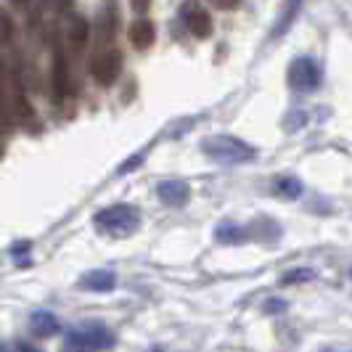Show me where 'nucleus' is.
<instances>
[{"instance_id": "nucleus-1", "label": "nucleus", "mask_w": 352, "mask_h": 352, "mask_svg": "<svg viewBox=\"0 0 352 352\" xmlns=\"http://www.w3.org/2000/svg\"><path fill=\"white\" fill-rule=\"evenodd\" d=\"M201 151L223 167H236V164H247L252 159H257L254 146H249L241 138H233V135H210L201 141Z\"/></svg>"}, {"instance_id": "nucleus-2", "label": "nucleus", "mask_w": 352, "mask_h": 352, "mask_svg": "<svg viewBox=\"0 0 352 352\" xmlns=\"http://www.w3.org/2000/svg\"><path fill=\"white\" fill-rule=\"evenodd\" d=\"M114 342H117L114 331L98 320L74 323L64 334V347L69 350H106V347H114Z\"/></svg>"}, {"instance_id": "nucleus-3", "label": "nucleus", "mask_w": 352, "mask_h": 352, "mask_svg": "<svg viewBox=\"0 0 352 352\" xmlns=\"http://www.w3.org/2000/svg\"><path fill=\"white\" fill-rule=\"evenodd\" d=\"M93 223L101 230H109V233H130V230L138 228L141 214L130 204H114V207H106V210L96 212Z\"/></svg>"}, {"instance_id": "nucleus-4", "label": "nucleus", "mask_w": 352, "mask_h": 352, "mask_svg": "<svg viewBox=\"0 0 352 352\" xmlns=\"http://www.w3.org/2000/svg\"><path fill=\"white\" fill-rule=\"evenodd\" d=\"M289 85L300 93H310L320 85V67L316 64V58L310 56H300L289 64Z\"/></svg>"}, {"instance_id": "nucleus-5", "label": "nucleus", "mask_w": 352, "mask_h": 352, "mask_svg": "<svg viewBox=\"0 0 352 352\" xmlns=\"http://www.w3.org/2000/svg\"><path fill=\"white\" fill-rule=\"evenodd\" d=\"M122 74V53L120 51H106L93 61V77L101 85H114Z\"/></svg>"}, {"instance_id": "nucleus-6", "label": "nucleus", "mask_w": 352, "mask_h": 352, "mask_svg": "<svg viewBox=\"0 0 352 352\" xmlns=\"http://www.w3.org/2000/svg\"><path fill=\"white\" fill-rule=\"evenodd\" d=\"M180 16H183V24L188 27V32L196 37H210L212 32V16L196 3V0H188L183 3L180 8Z\"/></svg>"}, {"instance_id": "nucleus-7", "label": "nucleus", "mask_w": 352, "mask_h": 352, "mask_svg": "<svg viewBox=\"0 0 352 352\" xmlns=\"http://www.w3.org/2000/svg\"><path fill=\"white\" fill-rule=\"evenodd\" d=\"M157 196L164 207H175L177 210V207H186V201L191 196V188L183 180H162L157 186Z\"/></svg>"}, {"instance_id": "nucleus-8", "label": "nucleus", "mask_w": 352, "mask_h": 352, "mask_svg": "<svg viewBox=\"0 0 352 352\" xmlns=\"http://www.w3.org/2000/svg\"><path fill=\"white\" fill-rule=\"evenodd\" d=\"M30 331L35 336H40V339H51V336H56L61 331V323L48 310H35L30 316Z\"/></svg>"}, {"instance_id": "nucleus-9", "label": "nucleus", "mask_w": 352, "mask_h": 352, "mask_svg": "<svg viewBox=\"0 0 352 352\" xmlns=\"http://www.w3.org/2000/svg\"><path fill=\"white\" fill-rule=\"evenodd\" d=\"M154 37H157V30H154V24L148 19H135L130 24V43H133V48L148 51L154 45Z\"/></svg>"}, {"instance_id": "nucleus-10", "label": "nucleus", "mask_w": 352, "mask_h": 352, "mask_svg": "<svg viewBox=\"0 0 352 352\" xmlns=\"http://www.w3.org/2000/svg\"><path fill=\"white\" fill-rule=\"evenodd\" d=\"M80 286L88 289V292H98V294L111 292L117 286V276H114V270H90L80 278Z\"/></svg>"}, {"instance_id": "nucleus-11", "label": "nucleus", "mask_w": 352, "mask_h": 352, "mask_svg": "<svg viewBox=\"0 0 352 352\" xmlns=\"http://www.w3.org/2000/svg\"><path fill=\"white\" fill-rule=\"evenodd\" d=\"M53 88H56V96H69L72 93V80H69V69H67V61L64 56L58 53L56 61H53Z\"/></svg>"}, {"instance_id": "nucleus-12", "label": "nucleus", "mask_w": 352, "mask_h": 352, "mask_svg": "<svg viewBox=\"0 0 352 352\" xmlns=\"http://www.w3.org/2000/svg\"><path fill=\"white\" fill-rule=\"evenodd\" d=\"M244 228L239 226V223H230V220H226V223H220L217 228H214V239L220 241V244H239V241H244Z\"/></svg>"}, {"instance_id": "nucleus-13", "label": "nucleus", "mask_w": 352, "mask_h": 352, "mask_svg": "<svg viewBox=\"0 0 352 352\" xmlns=\"http://www.w3.org/2000/svg\"><path fill=\"white\" fill-rule=\"evenodd\" d=\"M300 6L302 0H283V8H281V19H278V24L273 27V37H281L289 27H292V21L294 16L300 14Z\"/></svg>"}, {"instance_id": "nucleus-14", "label": "nucleus", "mask_w": 352, "mask_h": 352, "mask_svg": "<svg viewBox=\"0 0 352 352\" xmlns=\"http://www.w3.org/2000/svg\"><path fill=\"white\" fill-rule=\"evenodd\" d=\"M273 191L278 196H283V199H300L302 196V180L300 177H289V175H283L278 177L276 183H273Z\"/></svg>"}, {"instance_id": "nucleus-15", "label": "nucleus", "mask_w": 352, "mask_h": 352, "mask_svg": "<svg viewBox=\"0 0 352 352\" xmlns=\"http://www.w3.org/2000/svg\"><path fill=\"white\" fill-rule=\"evenodd\" d=\"M67 37H69V45L74 48V51L85 48V45H88V21L80 16H74L72 19V27H69V32H67Z\"/></svg>"}, {"instance_id": "nucleus-16", "label": "nucleus", "mask_w": 352, "mask_h": 352, "mask_svg": "<svg viewBox=\"0 0 352 352\" xmlns=\"http://www.w3.org/2000/svg\"><path fill=\"white\" fill-rule=\"evenodd\" d=\"M98 24H101V32L104 37H114V30H117V6L114 3H109V14H106V6L101 8V19H98Z\"/></svg>"}, {"instance_id": "nucleus-17", "label": "nucleus", "mask_w": 352, "mask_h": 352, "mask_svg": "<svg viewBox=\"0 0 352 352\" xmlns=\"http://www.w3.org/2000/svg\"><path fill=\"white\" fill-rule=\"evenodd\" d=\"M14 117H16L19 122L32 120V106H30V101H27L24 96H16V98H14Z\"/></svg>"}, {"instance_id": "nucleus-18", "label": "nucleus", "mask_w": 352, "mask_h": 352, "mask_svg": "<svg viewBox=\"0 0 352 352\" xmlns=\"http://www.w3.org/2000/svg\"><path fill=\"white\" fill-rule=\"evenodd\" d=\"M0 21H3V40L11 43V37H14V21H11L8 14H0Z\"/></svg>"}, {"instance_id": "nucleus-19", "label": "nucleus", "mask_w": 352, "mask_h": 352, "mask_svg": "<svg viewBox=\"0 0 352 352\" xmlns=\"http://www.w3.org/2000/svg\"><path fill=\"white\" fill-rule=\"evenodd\" d=\"M289 305L283 300H267L265 302V313H270V316H276V313H283Z\"/></svg>"}, {"instance_id": "nucleus-20", "label": "nucleus", "mask_w": 352, "mask_h": 352, "mask_svg": "<svg viewBox=\"0 0 352 352\" xmlns=\"http://www.w3.org/2000/svg\"><path fill=\"white\" fill-rule=\"evenodd\" d=\"M313 278V273L310 270H302V273H289V276H283V283H294V281H310Z\"/></svg>"}, {"instance_id": "nucleus-21", "label": "nucleus", "mask_w": 352, "mask_h": 352, "mask_svg": "<svg viewBox=\"0 0 352 352\" xmlns=\"http://www.w3.org/2000/svg\"><path fill=\"white\" fill-rule=\"evenodd\" d=\"M141 162H143V154H135V157H130V159H127V162H124V164H122V167H120V170H117V173H120V175H124V173H130V170H135V167H138Z\"/></svg>"}, {"instance_id": "nucleus-22", "label": "nucleus", "mask_w": 352, "mask_h": 352, "mask_svg": "<svg viewBox=\"0 0 352 352\" xmlns=\"http://www.w3.org/2000/svg\"><path fill=\"white\" fill-rule=\"evenodd\" d=\"M214 8H220V11H233V8H239L241 6V0H210Z\"/></svg>"}, {"instance_id": "nucleus-23", "label": "nucleus", "mask_w": 352, "mask_h": 352, "mask_svg": "<svg viewBox=\"0 0 352 352\" xmlns=\"http://www.w3.org/2000/svg\"><path fill=\"white\" fill-rule=\"evenodd\" d=\"M11 3H14V6H30L32 0H11Z\"/></svg>"}]
</instances>
